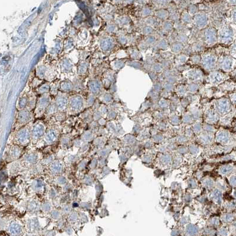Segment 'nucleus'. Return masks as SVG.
<instances>
[{
  "label": "nucleus",
  "instance_id": "f257e3e1",
  "mask_svg": "<svg viewBox=\"0 0 236 236\" xmlns=\"http://www.w3.org/2000/svg\"><path fill=\"white\" fill-rule=\"evenodd\" d=\"M217 57L216 53L212 52L204 53L201 59V64L207 72H212L216 67Z\"/></svg>",
  "mask_w": 236,
  "mask_h": 236
},
{
  "label": "nucleus",
  "instance_id": "f03ea898",
  "mask_svg": "<svg viewBox=\"0 0 236 236\" xmlns=\"http://www.w3.org/2000/svg\"><path fill=\"white\" fill-rule=\"evenodd\" d=\"M193 22L196 28L205 29L210 22V16L204 11H200L194 16Z\"/></svg>",
  "mask_w": 236,
  "mask_h": 236
},
{
  "label": "nucleus",
  "instance_id": "7ed1b4c3",
  "mask_svg": "<svg viewBox=\"0 0 236 236\" xmlns=\"http://www.w3.org/2000/svg\"><path fill=\"white\" fill-rule=\"evenodd\" d=\"M217 31L215 27H207L203 30V34H202L203 42L208 46L214 45L217 41Z\"/></svg>",
  "mask_w": 236,
  "mask_h": 236
},
{
  "label": "nucleus",
  "instance_id": "20e7f679",
  "mask_svg": "<svg viewBox=\"0 0 236 236\" xmlns=\"http://www.w3.org/2000/svg\"><path fill=\"white\" fill-rule=\"evenodd\" d=\"M183 74L188 80H191L193 83L203 81L204 79L203 72L198 68H191L188 70H185Z\"/></svg>",
  "mask_w": 236,
  "mask_h": 236
},
{
  "label": "nucleus",
  "instance_id": "39448f33",
  "mask_svg": "<svg viewBox=\"0 0 236 236\" xmlns=\"http://www.w3.org/2000/svg\"><path fill=\"white\" fill-rule=\"evenodd\" d=\"M8 232L11 236H20L22 233V229L19 224L12 222L8 226Z\"/></svg>",
  "mask_w": 236,
  "mask_h": 236
},
{
  "label": "nucleus",
  "instance_id": "423d86ee",
  "mask_svg": "<svg viewBox=\"0 0 236 236\" xmlns=\"http://www.w3.org/2000/svg\"><path fill=\"white\" fill-rule=\"evenodd\" d=\"M221 76L220 73L216 72V70L211 72L208 75V82L210 85L212 86H216L219 84L221 80Z\"/></svg>",
  "mask_w": 236,
  "mask_h": 236
},
{
  "label": "nucleus",
  "instance_id": "0eeeda50",
  "mask_svg": "<svg viewBox=\"0 0 236 236\" xmlns=\"http://www.w3.org/2000/svg\"><path fill=\"white\" fill-rule=\"evenodd\" d=\"M17 140L18 142L22 145L28 144L29 141V132L26 129H22L17 135Z\"/></svg>",
  "mask_w": 236,
  "mask_h": 236
},
{
  "label": "nucleus",
  "instance_id": "6e6552de",
  "mask_svg": "<svg viewBox=\"0 0 236 236\" xmlns=\"http://www.w3.org/2000/svg\"><path fill=\"white\" fill-rule=\"evenodd\" d=\"M44 133V127L41 124H37L35 125L32 131V136L34 139L40 138Z\"/></svg>",
  "mask_w": 236,
  "mask_h": 236
},
{
  "label": "nucleus",
  "instance_id": "1a4fd4ad",
  "mask_svg": "<svg viewBox=\"0 0 236 236\" xmlns=\"http://www.w3.org/2000/svg\"><path fill=\"white\" fill-rule=\"evenodd\" d=\"M206 116L207 119L211 122H216L217 120L216 116L217 113H216V109L214 108H210L206 112Z\"/></svg>",
  "mask_w": 236,
  "mask_h": 236
},
{
  "label": "nucleus",
  "instance_id": "9d476101",
  "mask_svg": "<svg viewBox=\"0 0 236 236\" xmlns=\"http://www.w3.org/2000/svg\"><path fill=\"white\" fill-rule=\"evenodd\" d=\"M183 49V44L180 42L174 43L171 46V50L172 51V53L174 54L180 53Z\"/></svg>",
  "mask_w": 236,
  "mask_h": 236
},
{
  "label": "nucleus",
  "instance_id": "9b49d317",
  "mask_svg": "<svg viewBox=\"0 0 236 236\" xmlns=\"http://www.w3.org/2000/svg\"><path fill=\"white\" fill-rule=\"evenodd\" d=\"M57 137V134L55 131L52 130L47 133L45 136V141L47 143H52L56 140Z\"/></svg>",
  "mask_w": 236,
  "mask_h": 236
},
{
  "label": "nucleus",
  "instance_id": "f8f14e48",
  "mask_svg": "<svg viewBox=\"0 0 236 236\" xmlns=\"http://www.w3.org/2000/svg\"><path fill=\"white\" fill-rule=\"evenodd\" d=\"M181 16H180L182 22L185 24H189L191 22L193 21V19L191 18V16L188 13V12L184 11L181 14Z\"/></svg>",
  "mask_w": 236,
  "mask_h": 236
},
{
  "label": "nucleus",
  "instance_id": "ddd939ff",
  "mask_svg": "<svg viewBox=\"0 0 236 236\" xmlns=\"http://www.w3.org/2000/svg\"><path fill=\"white\" fill-rule=\"evenodd\" d=\"M205 44L202 41H198L195 42L192 47V50L196 53L201 52L204 50Z\"/></svg>",
  "mask_w": 236,
  "mask_h": 236
},
{
  "label": "nucleus",
  "instance_id": "4468645a",
  "mask_svg": "<svg viewBox=\"0 0 236 236\" xmlns=\"http://www.w3.org/2000/svg\"><path fill=\"white\" fill-rule=\"evenodd\" d=\"M198 229L195 226L190 225L188 226L186 230V234L188 236H195L198 234Z\"/></svg>",
  "mask_w": 236,
  "mask_h": 236
},
{
  "label": "nucleus",
  "instance_id": "2eb2a0df",
  "mask_svg": "<svg viewBox=\"0 0 236 236\" xmlns=\"http://www.w3.org/2000/svg\"><path fill=\"white\" fill-rule=\"evenodd\" d=\"M188 59V57L187 56H186L185 54H181V55L177 56L175 58V62L176 64H178V65H182L186 62Z\"/></svg>",
  "mask_w": 236,
  "mask_h": 236
},
{
  "label": "nucleus",
  "instance_id": "dca6fc26",
  "mask_svg": "<svg viewBox=\"0 0 236 236\" xmlns=\"http://www.w3.org/2000/svg\"><path fill=\"white\" fill-rule=\"evenodd\" d=\"M155 16L161 19V20H165L166 18L168 17V11L166 10H164L163 9H160L158 11H157L155 13Z\"/></svg>",
  "mask_w": 236,
  "mask_h": 236
},
{
  "label": "nucleus",
  "instance_id": "f3484780",
  "mask_svg": "<svg viewBox=\"0 0 236 236\" xmlns=\"http://www.w3.org/2000/svg\"><path fill=\"white\" fill-rule=\"evenodd\" d=\"M51 169L52 172L54 173L60 172L62 170V164L60 162H55L52 164Z\"/></svg>",
  "mask_w": 236,
  "mask_h": 236
},
{
  "label": "nucleus",
  "instance_id": "a211bd4d",
  "mask_svg": "<svg viewBox=\"0 0 236 236\" xmlns=\"http://www.w3.org/2000/svg\"><path fill=\"white\" fill-rule=\"evenodd\" d=\"M186 91V87H185V86H184L183 85H180L177 86L176 88H175V92L178 94V95L180 96H184Z\"/></svg>",
  "mask_w": 236,
  "mask_h": 236
},
{
  "label": "nucleus",
  "instance_id": "6ab92c4d",
  "mask_svg": "<svg viewBox=\"0 0 236 236\" xmlns=\"http://www.w3.org/2000/svg\"><path fill=\"white\" fill-rule=\"evenodd\" d=\"M217 140L221 143L226 144L229 141V136L225 133H220L217 135Z\"/></svg>",
  "mask_w": 236,
  "mask_h": 236
},
{
  "label": "nucleus",
  "instance_id": "aec40b11",
  "mask_svg": "<svg viewBox=\"0 0 236 236\" xmlns=\"http://www.w3.org/2000/svg\"><path fill=\"white\" fill-rule=\"evenodd\" d=\"M29 229L31 231H35L39 229V224L35 220H31L29 223Z\"/></svg>",
  "mask_w": 236,
  "mask_h": 236
},
{
  "label": "nucleus",
  "instance_id": "412c9836",
  "mask_svg": "<svg viewBox=\"0 0 236 236\" xmlns=\"http://www.w3.org/2000/svg\"><path fill=\"white\" fill-rule=\"evenodd\" d=\"M195 4H192L191 5L189 6L188 7V13L190 14L191 16H195L197 13V7H196V5H195Z\"/></svg>",
  "mask_w": 236,
  "mask_h": 236
},
{
  "label": "nucleus",
  "instance_id": "4be33fe9",
  "mask_svg": "<svg viewBox=\"0 0 236 236\" xmlns=\"http://www.w3.org/2000/svg\"><path fill=\"white\" fill-rule=\"evenodd\" d=\"M201 57L200 56L195 54L191 56V57L190 58V61L192 63L197 64L201 62Z\"/></svg>",
  "mask_w": 236,
  "mask_h": 236
},
{
  "label": "nucleus",
  "instance_id": "5701e85b",
  "mask_svg": "<svg viewBox=\"0 0 236 236\" xmlns=\"http://www.w3.org/2000/svg\"><path fill=\"white\" fill-rule=\"evenodd\" d=\"M198 88H199V86H198V85L195 84V83H191V85H190L188 86L187 89L191 93H193L196 92L198 90Z\"/></svg>",
  "mask_w": 236,
  "mask_h": 236
},
{
  "label": "nucleus",
  "instance_id": "b1692460",
  "mask_svg": "<svg viewBox=\"0 0 236 236\" xmlns=\"http://www.w3.org/2000/svg\"><path fill=\"white\" fill-rule=\"evenodd\" d=\"M172 26H173L172 24V22L167 21H165L163 22V24L162 26V28L163 30L165 31H170L172 30Z\"/></svg>",
  "mask_w": 236,
  "mask_h": 236
},
{
  "label": "nucleus",
  "instance_id": "393cba45",
  "mask_svg": "<svg viewBox=\"0 0 236 236\" xmlns=\"http://www.w3.org/2000/svg\"><path fill=\"white\" fill-rule=\"evenodd\" d=\"M233 170V167L230 166V165H227V166H224L221 168V172L224 174H227Z\"/></svg>",
  "mask_w": 236,
  "mask_h": 236
},
{
  "label": "nucleus",
  "instance_id": "a878e982",
  "mask_svg": "<svg viewBox=\"0 0 236 236\" xmlns=\"http://www.w3.org/2000/svg\"><path fill=\"white\" fill-rule=\"evenodd\" d=\"M153 71L157 72H161L162 70V64L159 63H155L152 66Z\"/></svg>",
  "mask_w": 236,
  "mask_h": 236
},
{
  "label": "nucleus",
  "instance_id": "bb28decb",
  "mask_svg": "<svg viewBox=\"0 0 236 236\" xmlns=\"http://www.w3.org/2000/svg\"><path fill=\"white\" fill-rule=\"evenodd\" d=\"M159 105L160 106L161 108H165L168 107L169 103L168 100H165V99H161V100H160V101L159 102Z\"/></svg>",
  "mask_w": 236,
  "mask_h": 236
},
{
  "label": "nucleus",
  "instance_id": "cd10ccee",
  "mask_svg": "<svg viewBox=\"0 0 236 236\" xmlns=\"http://www.w3.org/2000/svg\"><path fill=\"white\" fill-rule=\"evenodd\" d=\"M28 113L26 112H23L21 113V114L20 115V120L22 122H25L26 121L28 120Z\"/></svg>",
  "mask_w": 236,
  "mask_h": 236
},
{
  "label": "nucleus",
  "instance_id": "c85d7f7f",
  "mask_svg": "<svg viewBox=\"0 0 236 236\" xmlns=\"http://www.w3.org/2000/svg\"><path fill=\"white\" fill-rule=\"evenodd\" d=\"M151 9L150 8H149L148 7H145L144 9L142 10V13L144 14V16H148L149 15H150V14L151 13Z\"/></svg>",
  "mask_w": 236,
  "mask_h": 236
},
{
  "label": "nucleus",
  "instance_id": "c756f323",
  "mask_svg": "<svg viewBox=\"0 0 236 236\" xmlns=\"http://www.w3.org/2000/svg\"><path fill=\"white\" fill-rule=\"evenodd\" d=\"M158 47H160V48H161V49H166V47H167V41H165L164 39H163L162 40H161V41L159 42Z\"/></svg>",
  "mask_w": 236,
  "mask_h": 236
},
{
  "label": "nucleus",
  "instance_id": "7c9ffc66",
  "mask_svg": "<svg viewBox=\"0 0 236 236\" xmlns=\"http://www.w3.org/2000/svg\"><path fill=\"white\" fill-rule=\"evenodd\" d=\"M153 28L151 27H149V26H146L144 29V33L145 34H150L152 33H153Z\"/></svg>",
  "mask_w": 236,
  "mask_h": 236
},
{
  "label": "nucleus",
  "instance_id": "2f4dec72",
  "mask_svg": "<svg viewBox=\"0 0 236 236\" xmlns=\"http://www.w3.org/2000/svg\"><path fill=\"white\" fill-rule=\"evenodd\" d=\"M37 159V157L35 156L34 154H31L28 157H27V161H29V162H34Z\"/></svg>",
  "mask_w": 236,
  "mask_h": 236
},
{
  "label": "nucleus",
  "instance_id": "473e14b6",
  "mask_svg": "<svg viewBox=\"0 0 236 236\" xmlns=\"http://www.w3.org/2000/svg\"><path fill=\"white\" fill-rule=\"evenodd\" d=\"M179 18H180L179 15H178V14L176 13V12H175V13H172V14H171V16H170L171 20H175V21H176L178 20Z\"/></svg>",
  "mask_w": 236,
  "mask_h": 236
},
{
  "label": "nucleus",
  "instance_id": "72a5a7b5",
  "mask_svg": "<svg viewBox=\"0 0 236 236\" xmlns=\"http://www.w3.org/2000/svg\"><path fill=\"white\" fill-rule=\"evenodd\" d=\"M214 197L216 198V199L217 201H221V194L220 191H216L215 194H214Z\"/></svg>",
  "mask_w": 236,
  "mask_h": 236
},
{
  "label": "nucleus",
  "instance_id": "f704fd0d",
  "mask_svg": "<svg viewBox=\"0 0 236 236\" xmlns=\"http://www.w3.org/2000/svg\"><path fill=\"white\" fill-rule=\"evenodd\" d=\"M164 88H165V90L168 92H171L172 90V89H174V87H173L172 85H171V84H167V85L166 84L165 85Z\"/></svg>",
  "mask_w": 236,
  "mask_h": 236
},
{
  "label": "nucleus",
  "instance_id": "c9c22d12",
  "mask_svg": "<svg viewBox=\"0 0 236 236\" xmlns=\"http://www.w3.org/2000/svg\"><path fill=\"white\" fill-rule=\"evenodd\" d=\"M219 234L221 236H226L227 235V231L226 229L222 228L219 230Z\"/></svg>",
  "mask_w": 236,
  "mask_h": 236
},
{
  "label": "nucleus",
  "instance_id": "e433bc0d",
  "mask_svg": "<svg viewBox=\"0 0 236 236\" xmlns=\"http://www.w3.org/2000/svg\"><path fill=\"white\" fill-rule=\"evenodd\" d=\"M233 219V216L232 215L229 214V215H227V216H225V217H224V221H226V222H230Z\"/></svg>",
  "mask_w": 236,
  "mask_h": 236
},
{
  "label": "nucleus",
  "instance_id": "4c0bfd02",
  "mask_svg": "<svg viewBox=\"0 0 236 236\" xmlns=\"http://www.w3.org/2000/svg\"><path fill=\"white\" fill-rule=\"evenodd\" d=\"M191 116L190 115H185L184 117V120L185 122H190L191 121Z\"/></svg>",
  "mask_w": 236,
  "mask_h": 236
},
{
  "label": "nucleus",
  "instance_id": "58836bf2",
  "mask_svg": "<svg viewBox=\"0 0 236 236\" xmlns=\"http://www.w3.org/2000/svg\"><path fill=\"white\" fill-rule=\"evenodd\" d=\"M230 182L233 185L236 186V176L232 177L230 180Z\"/></svg>",
  "mask_w": 236,
  "mask_h": 236
},
{
  "label": "nucleus",
  "instance_id": "ea45409f",
  "mask_svg": "<svg viewBox=\"0 0 236 236\" xmlns=\"http://www.w3.org/2000/svg\"><path fill=\"white\" fill-rule=\"evenodd\" d=\"M200 129H201V126L199 125H195L194 126V130L195 131H197V129H198V131H199Z\"/></svg>",
  "mask_w": 236,
  "mask_h": 236
}]
</instances>
